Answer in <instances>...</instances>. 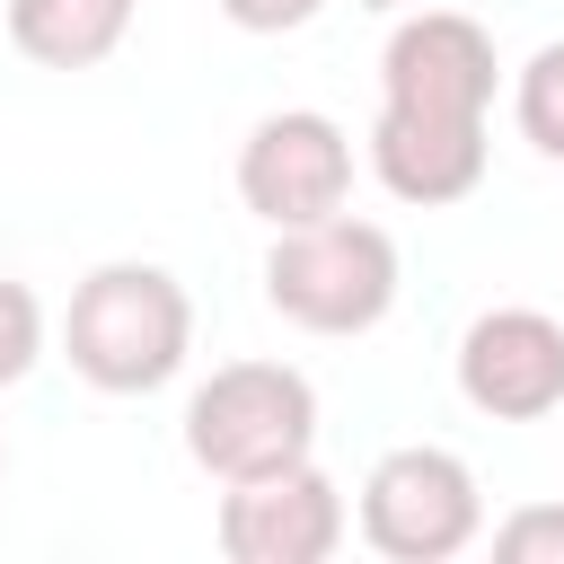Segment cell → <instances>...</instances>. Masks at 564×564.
I'll return each instance as SVG.
<instances>
[{
  "instance_id": "1",
  "label": "cell",
  "mask_w": 564,
  "mask_h": 564,
  "mask_svg": "<svg viewBox=\"0 0 564 564\" xmlns=\"http://www.w3.org/2000/svg\"><path fill=\"white\" fill-rule=\"evenodd\" d=\"M62 352L106 397H150L194 352V300L167 264H97L62 308Z\"/></svg>"
},
{
  "instance_id": "2",
  "label": "cell",
  "mask_w": 564,
  "mask_h": 564,
  "mask_svg": "<svg viewBox=\"0 0 564 564\" xmlns=\"http://www.w3.org/2000/svg\"><path fill=\"white\" fill-rule=\"evenodd\" d=\"M264 300L300 335H370L397 308V238L352 212H326L308 229H273Z\"/></svg>"
},
{
  "instance_id": "3",
  "label": "cell",
  "mask_w": 564,
  "mask_h": 564,
  "mask_svg": "<svg viewBox=\"0 0 564 564\" xmlns=\"http://www.w3.org/2000/svg\"><path fill=\"white\" fill-rule=\"evenodd\" d=\"M317 449V388L291 361H220L185 397V458L220 485L300 467Z\"/></svg>"
},
{
  "instance_id": "4",
  "label": "cell",
  "mask_w": 564,
  "mask_h": 564,
  "mask_svg": "<svg viewBox=\"0 0 564 564\" xmlns=\"http://www.w3.org/2000/svg\"><path fill=\"white\" fill-rule=\"evenodd\" d=\"M485 538V485L458 449L405 441L361 476V546L388 564H449Z\"/></svg>"
},
{
  "instance_id": "5",
  "label": "cell",
  "mask_w": 564,
  "mask_h": 564,
  "mask_svg": "<svg viewBox=\"0 0 564 564\" xmlns=\"http://www.w3.org/2000/svg\"><path fill=\"white\" fill-rule=\"evenodd\" d=\"M238 203L273 229H308L352 203V132L317 106L256 115L238 141Z\"/></svg>"
},
{
  "instance_id": "6",
  "label": "cell",
  "mask_w": 564,
  "mask_h": 564,
  "mask_svg": "<svg viewBox=\"0 0 564 564\" xmlns=\"http://www.w3.org/2000/svg\"><path fill=\"white\" fill-rule=\"evenodd\" d=\"M494 35L467 18V9H405L379 44V106H405V115H458V123H485L494 115Z\"/></svg>"
},
{
  "instance_id": "7",
  "label": "cell",
  "mask_w": 564,
  "mask_h": 564,
  "mask_svg": "<svg viewBox=\"0 0 564 564\" xmlns=\"http://www.w3.org/2000/svg\"><path fill=\"white\" fill-rule=\"evenodd\" d=\"M344 529H352V511L317 458L220 494V555L229 564H326L344 546Z\"/></svg>"
},
{
  "instance_id": "8",
  "label": "cell",
  "mask_w": 564,
  "mask_h": 564,
  "mask_svg": "<svg viewBox=\"0 0 564 564\" xmlns=\"http://www.w3.org/2000/svg\"><path fill=\"white\" fill-rule=\"evenodd\" d=\"M458 397L494 423H538L564 405V326L546 308H485L458 335Z\"/></svg>"
},
{
  "instance_id": "9",
  "label": "cell",
  "mask_w": 564,
  "mask_h": 564,
  "mask_svg": "<svg viewBox=\"0 0 564 564\" xmlns=\"http://www.w3.org/2000/svg\"><path fill=\"white\" fill-rule=\"evenodd\" d=\"M370 176H379L397 203H414V212L467 203V194L485 185V123L379 106V123H370Z\"/></svg>"
},
{
  "instance_id": "10",
  "label": "cell",
  "mask_w": 564,
  "mask_h": 564,
  "mask_svg": "<svg viewBox=\"0 0 564 564\" xmlns=\"http://www.w3.org/2000/svg\"><path fill=\"white\" fill-rule=\"evenodd\" d=\"M9 9V44L44 70H97L123 35L141 0H0Z\"/></svg>"
},
{
  "instance_id": "11",
  "label": "cell",
  "mask_w": 564,
  "mask_h": 564,
  "mask_svg": "<svg viewBox=\"0 0 564 564\" xmlns=\"http://www.w3.org/2000/svg\"><path fill=\"white\" fill-rule=\"evenodd\" d=\"M511 123L538 159H564V44H538L511 79Z\"/></svg>"
},
{
  "instance_id": "12",
  "label": "cell",
  "mask_w": 564,
  "mask_h": 564,
  "mask_svg": "<svg viewBox=\"0 0 564 564\" xmlns=\"http://www.w3.org/2000/svg\"><path fill=\"white\" fill-rule=\"evenodd\" d=\"M35 352H44V308H35L26 282L0 273V388H18L35 370Z\"/></svg>"
},
{
  "instance_id": "13",
  "label": "cell",
  "mask_w": 564,
  "mask_h": 564,
  "mask_svg": "<svg viewBox=\"0 0 564 564\" xmlns=\"http://www.w3.org/2000/svg\"><path fill=\"white\" fill-rule=\"evenodd\" d=\"M494 555L502 564H564V502H520L494 529Z\"/></svg>"
},
{
  "instance_id": "14",
  "label": "cell",
  "mask_w": 564,
  "mask_h": 564,
  "mask_svg": "<svg viewBox=\"0 0 564 564\" xmlns=\"http://www.w3.org/2000/svg\"><path fill=\"white\" fill-rule=\"evenodd\" d=\"M326 0H220V18L229 26H247V35H291V26H308Z\"/></svg>"
},
{
  "instance_id": "15",
  "label": "cell",
  "mask_w": 564,
  "mask_h": 564,
  "mask_svg": "<svg viewBox=\"0 0 564 564\" xmlns=\"http://www.w3.org/2000/svg\"><path fill=\"white\" fill-rule=\"evenodd\" d=\"M361 9H414V0H361Z\"/></svg>"
}]
</instances>
